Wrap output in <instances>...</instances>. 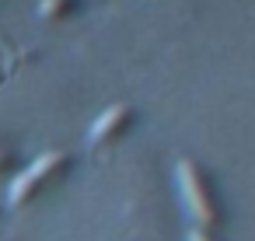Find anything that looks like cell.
<instances>
[{"label": "cell", "mask_w": 255, "mask_h": 241, "mask_svg": "<svg viewBox=\"0 0 255 241\" xmlns=\"http://www.w3.org/2000/svg\"><path fill=\"white\" fill-rule=\"evenodd\" d=\"M136 122V109L129 102H116L109 109H102L88 129V147H109L112 140H119L129 126Z\"/></svg>", "instance_id": "obj_3"}, {"label": "cell", "mask_w": 255, "mask_h": 241, "mask_svg": "<svg viewBox=\"0 0 255 241\" xmlns=\"http://www.w3.org/2000/svg\"><path fill=\"white\" fill-rule=\"evenodd\" d=\"M189 241H217V238H213L210 231H203V227H192V231H189Z\"/></svg>", "instance_id": "obj_6"}, {"label": "cell", "mask_w": 255, "mask_h": 241, "mask_svg": "<svg viewBox=\"0 0 255 241\" xmlns=\"http://www.w3.org/2000/svg\"><path fill=\"white\" fill-rule=\"evenodd\" d=\"M175 185H178L182 203H185V210L192 213L196 227L210 231V227H217V224L224 220L220 196H217L210 175L203 171V164H196L192 157H178V164H175Z\"/></svg>", "instance_id": "obj_1"}, {"label": "cell", "mask_w": 255, "mask_h": 241, "mask_svg": "<svg viewBox=\"0 0 255 241\" xmlns=\"http://www.w3.org/2000/svg\"><path fill=\"white\" fill-rule=\"evenodd\" d=\"M67 168H70V154L67 150H46V154H39L32 164H25L7 182V206L11 210H25L42 189H49L56 178H63Z\"/></svg>", "instance_id": "obj_2"}, {"label": "cell", "mask_w": 255, "mask_h": 241, "mask_svg": "<svg viewBox=\"0 0 255 241\" xmlns=\"http://www.w3.org/2000/svg\"><path fill=\"white\" fill-rule=\"evenodd\" d=\"M0 171H14V154L0 147Z\"/></svg>", "instance_id": "obj_5"}, {"label": "cell", "mask_w": 255, "mask_h": 241, "mask_svg": "<svg viewBox=\"0 0 255 241\" xmlns=\"http://www.w3.org/2000/svg\"><path fill=\"white\" fill-rule=\"evenodd\" d=\"M35 11L42 21H63V18H74L81 11V0H39Z\"/></svg>", "instance_id": "obj_4"}]
</instances>
